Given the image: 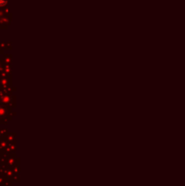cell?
<instances>
[{"label":"cell","mask_w":185,"mask_h":186,"mask_svg":"<svg viewBox=\"0 0 185 186\" xmlns=\"http://www.w3.org/2000/svg\"><path fill=\"white\" fill-rule=\"evenodd\" d=\"M5 1H7V0H0V5H4V4L5 3Z\"/></svg>","instance_id":"cell-1"}]
</instances>
